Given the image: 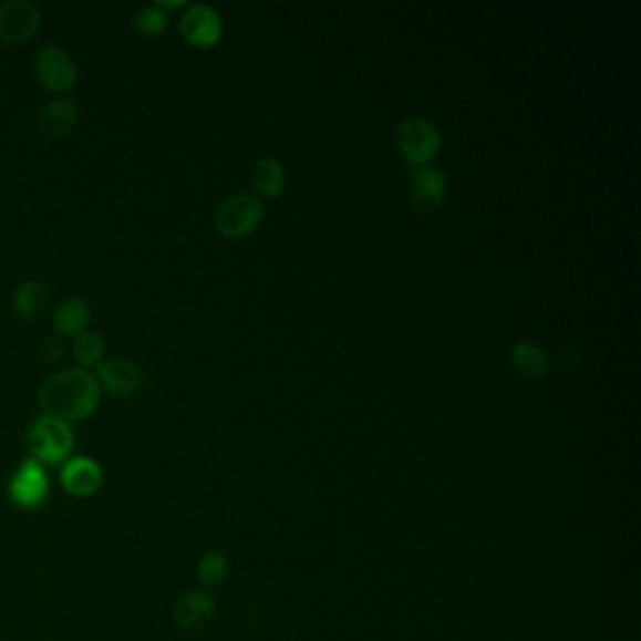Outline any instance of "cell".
Segmentation results:
<instances>
[{
    "label": "cell",
    "mask_w": 641,
    "mask_h": 641,
    "mask_svg": "<svg viewBox=\"0 0 641 641\" xmlns=\"http://www.w3.org/2000/svg\"><path fill=\"white\" fill-rule=\"evenodd\" d=\"M215 616H217V600L207 591L187 592L174 606L175 624L185 632L206 629Z\"/></svg>",
    "instance_id": "30bf717a"
},
{
    "label": "cell",
    "mask_w": 641,
    "mask_h": 641,
    "mask_svg": "<svg viewBox=\"0 0 641 641\" xmlns=\"http://www.w3.org/2000/svg\"><path fill=\"white\" fill-rule=\"evenodd\" d=\"M91 320H93V309L89 306L87 299L82 296H70L59 301L51 314L53 330L66 339H75L85 333L91 325Z\"/></svg>",
    "instance_id": "8fae6325"
},
{
    "label": "cell",
    "mask_w": 641,
    "mask_h": 641,
    "mask_svg": "<svg viewBox=\"0 0 641 641\" xmlns=\"http://www.w3.org/2000/svg\"><path fill=\"white\" fill-rule=\"evenodd\" d=\"M250 175H252V185H255L256 190L263 194L266 198L279 196L282 193V188H285V183H287L285 168L275 158H260L252 166V174Z\"/></svg>",
    "instance_id": "2e32d148"
},
{
    "label": "cell",
    "mask_w": 641,
    "mask_h": 641,
    "mask_svg": "<svg viewBox=\"0 0 641 641\" xmlns=\"http://www.w3.org/2000/svg\"><path fill=\"white\" fill-rule=\"evenodd\" d=\"M102 401L96 374L87 369H66L53 374L38 387V405L48 416L70 422H83L99 411Z\"/></svg>",
    "instance_id": "6da1fadb"
},
{
    "label": "cell",
    "mask_w": 641,
    "mask_h": 641,
    "mask_svg": "<svg viewBox=\"0 0 641 641\" xmlns=\"http://www.w3.org/2000/svg\"><path fill=\"white\" fill-rule=\"evenodd\" d=\"M40 355L45 363H59L64 358V344L59 339H45L40 349Z\"/></svg>",
    "instance_id": "44dd1931"
},
{
    "label": "cell",
    "mask_w": 641,
    "mask_h": 641,
    "mask_svg": "<svg viewBox=\"0 0 641 641\" xmlns=\"http://www.w3.org/2000/svg\"><path fill=\"white\" fill-rule=\"evenodd\" d=\"M397 145L411 163H430L441 149V134L427 118L409 117L399 125Z\"/></svg>",
    "instance_id": "5b68a950"
},
{
    "label": "cell",
    "mask_w": 641,
    "mask_h": 641,
    "mask_svg": "<svg viewBox=\"0 0 641 641\" xmlns=\"http://www.w3.org/2000/svg\"><path fill=\"white\" fill-rule=\"evenodd\" d=\"M72 355H74L77 368L87 369V371L96 369L100 363L104 362L106 341L96 331L87 330L82 335L75 337L74 344H72Z\"/></svg>",
    "instance_id": "e0dca14e"
},
{
    "label": "cell",
    "mask_w": 641,
    "mask_h": 641,
    "mask_svg": "<svg viewBox=\"0 0 641 641\" xmlns=\"http://www.w3.org/2000/svg\"><path fill=\"white\" fill-rule=\"evenodd\" d=\"M446 175L441 169L424 166L412 175L411 199L412 206L420 213L435 211L443 204L446 194Z\"/></svg>",
    "instance_id": "7c38bea8"
},
{
    "label": "cell",
    "mask_w": 641,
    "mask_h": 641,
    "mask_svg": "<svg viewBox=\"0 0 641 641\" xmlns=\"http://www.w3.org/2000/svg\"><path fill=\"white\" fill-rule=\"evenodd\" d=\"M50 290L42 280H25L21 282L12 296V311L19 320L37 322L48 311Z\"/></svg>",
    "instance_id": "5bb4252c"
},
{
    "label": "cell",
    "mask_w": 641,
    "mask_h": 641,
    "mask_svg": "<svg viewBox=\"0 0 641 641\" xmlns=\"http://www.w3.org/2000/svg\"><path fill=\"white\" fill-rule=\"evenodd\" d=\"M96 379H99L102 392L106 390L113 397L134 395L144 384L142 368L125 358H115L110 362L100 363L96 368Z\"/></svg>",
    "instance_id": "ba28073f"
},
{
    "label": "cell",
    "mask_w": 641,
    "mask_h": 641,
    "mask_svg": "<svg viewBox=\"0 0 641 641\" xmlns=\"http://www.w3.org/2000/svg\"><path fill=\"white\" fill-rule=\"evenodd\" d=\"M61 482L70 495L89 497L102 487L104 474L99 463L91 457H74L64 465Z\"/></svg>",
    "instance_id": "4fadbf2b"
},
{
    "label": "cell",
    "mask_w": 641,
    "mask_h": 641,
    "mask_svg": "<svg viewBox=\"0 0 641 641\" xmlns=\"http://www.w3.org/2000/svg\"><path fill=\"white\" fill-rule=\"evenodd\" d=\"M27 443L37 461L59 463L66 459L74 448V431L63 420L42 414L29 427Z\"/></svg>",
    "instance_id": "7a4b0ae2"
},
{
    "label": "cell",
    "mask_w": 641,
    "mask_h": 641,
    "mask_svg": "<svg viewBox=\"0 0 641 641\" xmlns=\"http://www.w3.org/2000/svg\"><path fill=\"white\" fill-rule=\"evenodd\" d=\"M77 123V106L70 99L56 96L50 100L38 118L40 131L48 137H63L74 128Z\"/></svg>",
    "instance_id": "9a60e30c"
},
{
    "label": "cell",
    "mask_w": 641,
    "mask_h": 641,
    "mask_svg": "<svg viewBox=\"0 0 641 641\" xmlns=\"http://www.w3.org/2000/svg\"><path fill=\"white\" fill-rule=\"evenodd\" d=\"M179 32L188 44L199 48V50H207V48H213L220 42L223 19L218 15L217 10L206 2L190 4L183 12Z\"/></svg>",
    "instance_id": "52a82bcc"
},
{
    "label": "cell",
    "mask_w": 641,
    "mask_h": 641,
    "mask_svg": "<svg viewBox=\"0 0 641 641\" xmlns=\"http://www.w3.org/2000/svg\"><path fill=\"white\" fill-rule=\"evenodd\" d=\"M156 7L161 8V10H164V12L169 13V12H174V10H179V8L185 7V4H187V2H185V0H168V2H166V0H158V2H155Z\"/></svg>",
    "instance_id": "7402d4cb"
},
{
    "label": "cell",
    "mask_w": 641,
    "mask_h": 641,
    "mask_svg": "<svg viewBox=\"0 0 641 641\" xmlns=\"http://www.w3.org/2000/svg\"><path fill=\"white\" fill-rule=\"evenodd\" d=\"M262 218V201L252 194L241 193L234 194L218 206L215 225L223 236L237 239L255 231Z\"/></svg>",
    "instance_id": "277c9868"
},
{
    "label": "cell",
    "mask_w": 641,
    "mask_h": 641,
    "mask_svg": "<svg viewBox=\"0 0 641 641\" xmlns=\"http://www.w3.org/2000/svg\"><path fill=\"white\" fill-rule=\"evenodd\" d=\"M42 25V13L31 0H7L0 4V40L4 44H23Z\"/></svg>",
    "instance_id": "8992f818"
},
{
    "label": "cell",
    "mask_w": 641,
    "mask_h": 641,
    "mask_svg": "<svg viewBox=\"0 0 641 641\" xmlns=\"http://www.w3.org/2000/svg\"><path fill=\"white\" fill-rule=\"evenodd\" d=\"M168 13L161 10L156 4L142 7L134 13V27L144 37H161L168 29Z\"/></svg>",
    "instance_id": "ffe728a7"
},
{
    "label": "cell",
    "mask_w": 641,
    "mask_h": 641,
    "mask_svg": "<svg viewBox=\"0 0 641 641\" xmlns=\"http://www.w3.org/2000/svg\"><path fill=\"white\" fill-rule=\"evenodd\" d=\"M228 578V559L220 551H209L198 562V579L201 586L218 587Z\"/></svg>",
    "instance_id": "d6986e66"
},
{
    "label": "cell",
    "mask_w": 641,
    "mask_h": 641,
    "mask_svg": "<svg viewBox=\"0 0 641 641\" xmlns=\"http://www.w3.org/2000/svg\"><path fill=\"white\" fill-rule=\"evenodd\" d=\"M32 70L37 82L51 94L69 93L80 77L74 59L59 45H45L38 50L32 61Z\"/></svg>",
    "instance_id": "3957f363"
},
{
    "label": "cell",
    "mask_w": 641,
    "mask_h": 641,
    "mask_svg": "<svg viewBox=\"0 0 641 641\" xmlns=\"http://www.w3.org/2000/svg\"><path fill=\"white\" fill-rule=\"evenodd\" d=\"M50 492V479L45 476L40 461L27 459L10 484V495L21 508H37L44 503Z\"/></svg>",
    "instance_id": "9c48e42d"
},
{
    "label": "cell",
    "mask_w": 641,
    "mask_h": 641,
    "mask_svg": "<svg viewBox=\"0 0 641 641\" xmlns=\"http://www.w3.org/2000/svg\"><path fill=\"white\" fill-rule=\"evenodd\" d=\"M511 362L517 371L529 376V379H540L548 371V358L542 350L530 343L514 344L510 352Z\"/></svg>",
    "instance_id": "ac0fdd59"
}]
</instances>
